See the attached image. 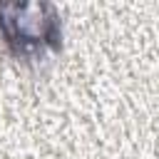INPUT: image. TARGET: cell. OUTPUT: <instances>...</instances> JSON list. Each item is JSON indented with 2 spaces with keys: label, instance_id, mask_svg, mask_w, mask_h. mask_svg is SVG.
Returning a JSON list of instances; mask_svg holds the SVG:
<instances>
[{
  "label": "cell",
  "instance_id": "cell-1",
  "mask_svg": "<svg viewBox=\"0 0 159 159\" xmlns=\"http://www.w3.org/2000/svg\"><path fill=\"white\" fill-rule=\"evenodd\" d=\"M62 20L45 0H0V42L27 67H40L62 50Z\"/></svg>",
  "mask_w": 159,
  "mask_h": 159
}]
</instances>
